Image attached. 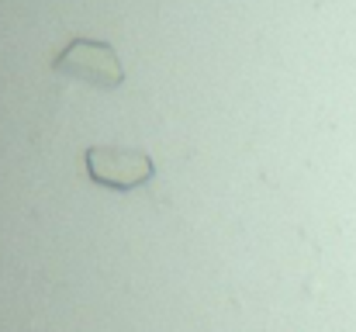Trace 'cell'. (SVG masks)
Returning <instances> with one entry per match:
<instances>
[{"label": "cell", "mask_w": 356, "mask_h": 332, "mask_svg": "<svg viewBox=\"0 0 356 332\" xmlns=\"http://www.w3.org/2000/svg\"><path fill=\"white\" fill-rule=\"evenodd\" d=\"M83 166L97 187L118 191V194L149 187L156 180L152 156L142 149H131V145H90L83 152Z\"/></svg>", "instance_id": "6da1fadb"}, {"label": "cell", "mask_w": 356, "mask_h": 332, "mask_svg": "<svg viewBox=\"0 0 356 332\" xmlns=\"http://www.w3.org/2000/svg\"><path fill=\"white\" fill-rule=\"evenodd\" d=\"M52 73L90 84L97 90H118L124 84V66L115 45L101 38H70L66 49L52 59Z\"/></svg>", "instance_id": "7a4b0ae2"}]
</instances>
